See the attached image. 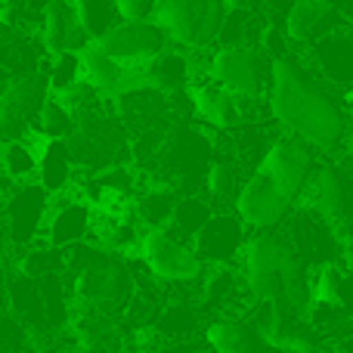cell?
<instances>
[{"label":"cell","mask_w":353,"mask_h":353,"mask_svg":"<svg viewBox=\"0 0 353 353\" xmlns=\"http://www.w3.org/2000/svg\"><path fill=\"white\" fill-rule=\"evenodd\" d=\"M294 251L288 245L285 232L276 230H254V236H248L242 248V279L245 288H248L251 301H279L282 292V276H285V267L292 263Z\"/></svg>","instance_id":"obj_5"},{"label":"cell","mask_w":353,"mask_h":353,"mask_svg":"<svg viewBox=\"0 0 353 353\" xmlns=\"http://www.w3.org/2000/svg\"><path fill=\"white\" fill-rule=\"evenodd\" d=\"M37 183L47 189L50 195L72 192V186L78 183V165L74 155L68 149V140H50L43 137L37 146Z\"/></svg>","instance_id":"obj_19"},{"label":"cell","mask_w":353,"mask_h":353,"mask_svg":"<svg viewBox=\"0 0 353 353\" xmlns=\"http://www.w3.org/2000/svg\"><path fill=\"white\" fill-rule=\"evenodd\" d=\"M226 10H261L263 0H223Z\"/></svg>","instance_id":"obj_30"},{"label":"cell","mask_w":353,"mask_h":353,"mask_svg":"<svg viewBox=\"0 0 353 353\" xmlns=\"http://www.w3.org/2000/svg\"><path fill=\"white\" fill-rule=\"evenodd\" d=\"M37 130H41L43 137H50V140H65V137H72V130L78 128V121H74V115L65 109V105L59 103V99L50 93L47 99H43L41 112H37Z\"/></svg>","instance_id":"obj_25"},{"label":"cell","mask_w":353,"mask_h":353,"mask_svg":"<svg viewBox=\"0 0 353 353\" xmlns=\"http://www.w3.org/2000/svg\"><path fill=\"white\" fill-rule=\"evenodd\" d=\"M347 263H353V242H350V251H347Z\"/></svg>","instance_id":"obj_32"},{"label":"cell","mask_w":353,"mask_h":353,"mask_svg":"<svg viewBox=\"0 0 353 353\" xmlns=\"http://www.w3.org/2000/svg\"><path fill=\"white\" fill-rule=\"evenodd\" d=\"M223 16V0H155L149 12V19L180 50H208L217 43Z\"/></svg>","instance_id":"obj_4"},{"label":"cell","mask_w":353,"mask_h":353,"mask_svg":"<svg viewBox=\"0 0 353 353\" xmlns=\"http://www.w3.org/2000/svg\"><path fill=\"white\" fill-rule=\"evenodd\" d=\"M304 59L282 53L270 59L267 109L285 134L304 140L316 152H341L347 134V105L329 90Z\"/></svg>","instance_id":"obj_1"},{"label":"cell","mask_w":353,"mask_h":353,"mask_svg":"<svg viewBox=\"0 0 353 353\" xmlns=\"http://www.w3.org/2000/svg\"><path fill=\"white\" fill-rule=\"evenodd\" d=\"M344 22H347V19L338 16L323 0H292V6H288L285 16H282V34H285L288 43H294V47H307V43H313L316 37L341 28Z\"/></svg>","instance_id":"obj_15"},{"label":"cell","mask_w":353,"mask_h":353,"mask_svg":"<svg viewBox=\"0 0 353 353\" xmlns=\"http://www.w3.org/2000/svg\"><path fill=\"white\" fill-rule=\"evenodd\" d=\"M155 332L161 335V341H183V338L195 335L201 325L199 316V304L192 301H171V304H161L159 313L152 319Z\"/></svg>","instance_id":"obj_22"},{"label":"cell","mask_w":353,"mask_h":353,"mask_svg":"<svg viewBox=\"0 0 353 353\" xmlns=\"http://www.w3.org/2000/svg\"><path fill=\"white\" fill-rule=\"evenodd\" d=\"M344 149L353 155V103H350V109H347V134H344Z\"/></svg>","instance_id":"obj_31"},{"label":"cell","mask_w":353,"mask_h":353,"mask_svg":"<svg viewBox=\"0 0 353 353\" xmlns=\"http://www.w3.org/2000/svg\"><path fill=\"white\" fill-rule=\"evenodd\" d=\"M201 338L211 347V353H273L248 319L230 316V313H217L211 323H205Z\"/></svg>","instance_id":"obj_18"},{"label":"cell","mask_w":353,"mask_h":353,"mask_svg":"<svg viewBox=\"0 0 353 353\" xmlns=\"http://www.w3.org/2000/svg\"><path fill=\"white\" fill-rule=\"evenodd\" d=\"M155 0H115L118 19H149Z\"/></svg>","instance_id":"obj_27"},{"label":"cell","mask_w":353,"mask_h":353,"mask_svg":"<svg viewBox=\"0 0 353 353\" xmlns=\"http://www.w3.org/2000/svg\"><path fill=\"white\" fill-rule=\"evenodd\" d=\"M50 201H53V195H50L37 180L12 183L10 195H6V201H3V211H0L3 239L12 245V248H25V245H31L34 239L43 236Z\"/></svg>","instance_id":"obj_8"},{"label":"cell","mask_w":353,"mask_h":353,"mask_svg":"<svg viewBox=\"0 0 353 353\" xmlns=\"http://www.w3.org/2000/svg\"><path fill=\"white\" fill-rule=\"evenodd\" d=\"M43 134L31 128L25 137H12V140L0 143V171L10 176V183H28L37 176V146H41Z\"/></svg>","instance_id":"obj_21"},{"label":"cell","mask_w":353,"mask_h":353,"mask_svg":"<svg viewBox=\"0 0 353 353\" xmlns=\"http://www.w3.org/2000/svg\"><path fill=\"white\" fill-rule=\"evenodd\" d=\"M174 189L168 183H149V186L137 189V199H134V217L140 220L143 226H165L168 217L174 211Z\"/></svg>","instance_id":"obj_23"},{"label":"cell","mask_w":353,"mask_h":353,"mask_svg":"<svg viewBox=\"0 0 353 353\" xmlns=\"http://www.w3.org/2000/svg\"><path fill=\"white\" fill-rule=\"evenodd\" d=\"M152 353H211V347H208V344H192L189 338H183V341L159 344Z\"/></svg>","instance_id":"obj_28"},{"label":"cell","mask_w":353,"mask_h":353,"mask_svg":"<svg viewBox=\"0 0 353 353\" xmlns=\"http://www.w3.org/2000/svg\"><path fill=\"white\" fill-rule=\"evenodd\" d=\"M294 208H310L313 214L325 220L350 251L353 242V171L344 161L325 159L313 165L307 186Z\"/></svg>","instance_id":"obj_3"},{"label":"cell","mask_w":353,"mask_h":353,"mask_svg":"<svg viewBox=\"0 0 353 353\" xmlns=\"http://www.w3.org/2000/svg\"><path fill=\"white\" fill-rule=\"evenodd\" d=\"M93 230V205L81 199L78 192H62L53 195L50 201V214L43 223V242L53 248H72L78 242H90Z\"/></svg>","instance_id":"obj_13"},{"label":"cell","mask_w":353,"mask_h":353,"mask_svg":"<svg viewBox=\"0 0 353 353\" xmlns=\"http://www.w3.org/2000/svg\"><path fill=\"white\" fill-rule=\"evenodd\" d=\"M134 261L143 263L152 279L168 282V285H192L205 273V261L195 254L192 242L174 236L168 226H149L143 230L140 248Z\"/></svg>","instance_id":"obj_6"},{"label":"cell","mask_w":353,"mask_h":353,"mask_svg":"<svg viewBox=\"0 0 353 353\" xmlns=\"http://www.w3.org/2000/svg\"><path fill=\"white\" fill-rule=\"evenodd\" d=\"M37 37H41L47 53H62V50H81L90 37L81 28V19L74 12L72 0H50L43 10L41 25H37Z\"/></svg>","instance_id":"obj_16"},{"label":"cell","mask_w":353,"mask_h":353,"mask_svg":"<svg viewBox=\"0 0 353 353\" xmlns=\"http://www.w3.org/2000/svg\"><path fill=\"white\" fill-rule=\"evenodd\" d=\"M103 53L118 59L128 68H143L152 56H159L171 41L152 19H118L112 28H105L99 37H90Z\"/></svg>","instance_id":"obj_9"},{"label":"cell","mask_w":353,"mask_h":353,"mask_svg":"<svg viewBox=\"0 0 353 353\" xmlns=\"http://www.w3.org/2000/svg\"><path fill=\"white\" fill-rule=\"evenodd\" d=\"M47 97H50V87L43 72L6 81L0 87V143L28 134L37 124V112H41Z\"/></svg>","instance_id":"obj_10"},{"label":"cell","mask_w":353,"mask_h":353,"mask_svg":"<svg viewBox=\"0 0 353 353\" xmlns=\"http://www.w3.org/2000/svg\"><path fill=\"white\" fill-rule=\"evenodd\" d=\"M78 59H81V81H87V84L105 99H115L118 93L130 90V87L146 84L140 68L121 65V62L112 59L109 53H103L93 41H87L84 47L78 50Z\"/></svg>","instance_id":"obj_14"},{"label":"cell","mask_w":353,"mask_h":353,"mask_svg":"<svg viewBox=\"0 0 353 353\" xmlns=\"http://www.w3.org/2000/svg\"><path fill=\"white\" fill-rule=\"evenodd\" d=\"M245 165L232 155H211V161L205 165V199L214 208H232L239 189L245 183Z\"/></svg>","instance_id":"obj_20"},{"label":"cell","mask_w":353,"mask_h":353,"mask_svg":"<svg viewBox=\"0 0 353 353\" xmlns=\"http://www.w3.org/2000/svg\"><path fill=\"white\" fill-rule=\"evenodd\" d=\"M245 242H248V226L232 208H217L192 236L195 254L205 263H239Z\"/></svg>","instance_id":"obj_11"},{"label":"cell","mask_w":353,"mask_h":353,"mask_svg":"<svg viewBox=\"0 0 353 353\" xmlns=\"http://www.w3.org/2000/svg\"><path fill=\"white\" fill-rule=\"evenodd\" d=\"M189 93V105L192 112L214 130H232L242 115H239V99L230 90H223L220 84H214L211 78H201L195 84L186 87Z\"/></svg>","instance_id":"obj_17"},{"label":"cell","mask_w":353,"mask_h":353,"mask_svg":"<svg viewBox=\"0 0 353 353\" xmlns=\"http://www.w3.org/2000/svg\"><path fill=\"white\" fill-rule=\"evenodd\" d=\"M304 59L310 68L332 87H347L353 84V25L344 22L341 28L329 31V34L316 37L313 43L304 47Z\"/></svg>","instance_id":"obj_12"},{"label":"cell","mask_w":353,"mask_h":353,"mask_svg":"<svg viewBox=\"0 0 353 353\" xmlns=\"http://www.w3.org/2000/svg\"><path fill=\"white\" fill-rule=\"evenodd\" d=\"M74 12L81 19V28L87 31V37H99L105 28L118 22L115 0H72Z\"/></svg>","instance_id":"obj_26"},{"label":"cell","mask_w":353,"mask_h":353,"mask_svg":"<svg viewBox=\"0 0 353 353\" xmlns=\"http://www.w3.org/2000/svg\"><path fill=\"white\" fill-rule=\"evenodd\" d=\"M323 3H329L338 16H344L347 22H353V0H323Z\"/></svg>","instance_id":"obj_29"},{"label":"cell","mask_w":353,"mask_h":353,"mask_svg":"<svg viewBox=\"0 0 353 353\" xmlns=\"http://www.w3.org/2000/svg\"><path fill=\"white\" fill-rule=\"evenodd\" d=\"M214 211H217V208H214L205 195H183V199L176 195L174 211H171V217H168L165 226L174 232V236L192 242V236L201 230V226H205V220L211 217Z\"/></svg>","instance_id":"obj_24"},{"label":"cell","mask_w":353,"mask_h":353,"mask_svg":"<svg viewBox=\"0 0 353 353\" xmlns=\"http://www.w3.org/2000/svg\"><path fill=\"white\" fill-rule=\"evenodd\" d=\"M313 165H316V149H310L292 134L276 137L267 152L251 165L232 201V211L242 217L248 230L282 226V220L298 205Z\"/></svg>","instance_id":"obj_2"},{"label":"cell","mask_w":353,"mask_h":353,"mask_svg":"<svg viewBox=\"0 0 353 353\" xmlns=\"http://www.w3.org/2000/svg\"><path fill=\"white\" fill-rule=\"evenodd\" d=\"M208 78L232 97H267L270 56L261 43H220L208 59Z\"/></svg>","instance_id":"obj_7"}]
</instances>
